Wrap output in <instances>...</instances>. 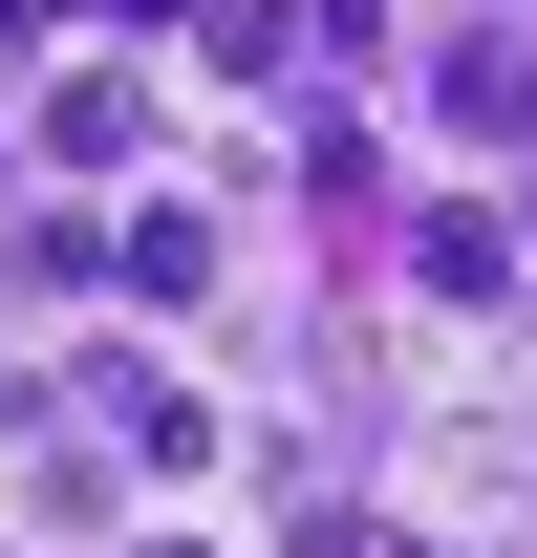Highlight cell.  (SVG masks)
<instances>
[{
    "label": "cell",
    "mask_w": 537,
    "mask_h": 558,
    "mask_svg": "<svg viewBox=\"0 0 537 558\" xmlns=\"http://www.w3.org/2000/svg\"><path fill=\"white\" fill-rule=\"evenodd\" d=\"M151 558H215V537H151Z\"/></svg>",
    "instance_id": "obj_1"
}]
</instances>
